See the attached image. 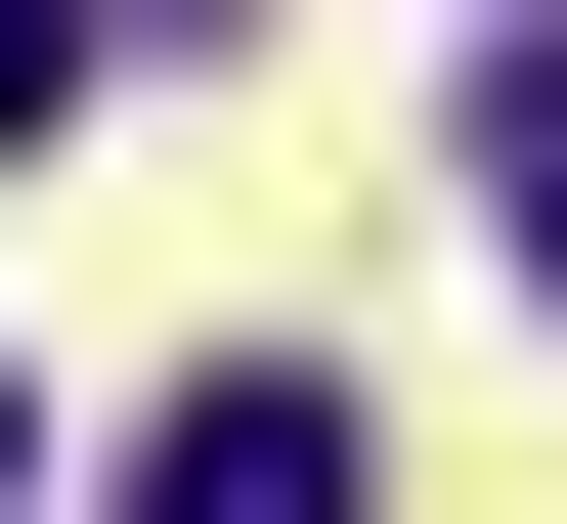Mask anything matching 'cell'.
Here are the masks:
<instances>
[{"label": "cell", "instance_id": "1", "mask_svg": "<svg viewBox=\"0 0 567 524\" xmlns=\"http://www.w3.org/2000/svg\"><path fill=\"white\" fill-rule=\"evenodd\" d=\"M87 524H350V393H306V350H218V393H175Z\"/></svg>", "mask_w": 567, "mask_h": 524}, {"label": "cell", "instance_id": "2", "mask_svg": "<svg viewBox=\"0 0 567 524\" xmlns=\"http://www.w3.org/2000/svg\"><path fill=\"white\" fill-rule=\"evenodd\" d=\"M481 219H524V263H567V44H481Z\"/></svg>", "mask_w": 567, "mask_h": 524}, {"label": "cell", "instance_id": "3", "mask_svg": "<svg viewBox=\"0 0 567 524\" xmlns=\"http://www.w3.org/2000/svg\"><path fill=\"white\" fill-rule=\"evenodd\" d=\"M44 88H87V0H0V132H44Z\"/></svg>", "mask_w": 567, "mask_h": 524}, {"label": "cell", "instance_id": "4", "mask_svg": "<svg viewBox=\"0 0 567 524\" xmlns=\"http://www.w3.org/2000/svg\"><path fill=\"white\" fill-rule=\"evenodd\" d=\"M0 481H44V393H0Z\"/></svg>", "mask_w": 567, "mask_h": 524}]
</instances>
